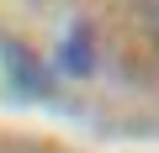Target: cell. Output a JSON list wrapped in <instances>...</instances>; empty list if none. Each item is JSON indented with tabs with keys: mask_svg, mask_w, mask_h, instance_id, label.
I'll list each match as a JSON object with an SVG mask.
<instances>
[{
	"mask_svg": "<svg viewBox=\"0 0 159 153\" xmlns=\"http://www.w3.org/2000/svg\"><path fill=\"white\" fill-rule=\"evenodd\" d=\"M143 37H148V48L159 53V0H143Z\"/></svg>",
	"mask_w": 159,
	"mask_h": 153,
	"instance_id": "6da1fadb",
	"label": "cell"
}]
</instances>
